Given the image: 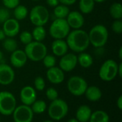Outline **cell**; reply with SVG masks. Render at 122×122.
<instances>
[{
	"label": "cell",
	"mask_w": 122,
	"mask_h": 122,
	"mask_svg": "<svg viewBox=\"0 0 122 122\" xmlns=\"http://www.w3.org/2000/svg\"><path fill=\"white\" fill-rule=\"evenodd\" d=\"M77 63V56L74 53H66L61 57L59 60V68L64 72H70L73 70Z\"/></svg>",
	"instance_id": "7c38bea8"
},
{
	"label": "cell",
	"mask_w": 122,
	"mask_h": 122,
	"mask_svg": "<svg viewBox=\"0 0 122 122\" xmlns=\"http://www.w3.org/2000/svg\"><path fill=\"white\" fill-rule=\"evenodd\" d=\"M95 1L94 0H80L79 7L81 14H90L94 9Z\"/></svg>",
	"instance_id": "603a6c76"
},
{
	"label": "cell",
	"mask_w": 122,
	"mask_h": 122,
	"mask_svg": "<svg viewBox=\"0 0 122 122\" xmlns=\"http://www.w3.org/2000/svg\"><path fill=\"white\" fill-rule=\"evenodd\" d=\"M46 78L50 83L53 84H59L64 81V72L59 67L55 65L48 68L46 71Z\"/></svg>",
	"instance_id": "2e32d148"
},
{
	"label": "cell",
	"mask_w": 122,
	"mask_h": 122,
	"mask_svg": "<svg viewBox=\"0 0 122 122\" xmlns=\"http://www.w3.org/2000/svg\"><path fill=\"white\" fill-rule=\"evenodd\" d=\"M24 52L28 59L34 62H39L47 54V47L42 42L34 40L26 45Z\"/></svg>",
	"instance_id": "3957f363"
},
{
	"label": "cell",
	"mask_w": 122,
	"mask_h": 122,
	"mask_svg": "<svg viewBox=\"0 0 122 122\" xmlns=\"http://www.w3.org/2000/svg\"><path fill=\"white\" fill-rule=\"evenodd\" d=\"M94 1L95 2H97V3H102V2H104L107 0H94Z\"/></svg>",
	"instance_id": "f6af8a7d"
},
{
	"label": "cell",
	"mask_w": 122,
	"mask_h": 122,
	"mask_svg": "<svg viewBox=\"0 0 122 122\" xmlns=\"http://www.w3.org/2000/svg\"><path fill=\"white\" fill-rule=\"evenodd\" d=\"M89 122H109V116L104 111L97 110L92 113Z\"/></svg>",
	"instance_id": "7402d4cb"
},
{
	"label": "cell",
	"mask_w": 122,
	"mask_h": 122,
	"mask_svg": "<svg viewBox=\"0 0 122 122\" xmlns=\"http://www.w3.org/2000/svg\"><path fill=\"white\" fill-rule=\"evenodd\" d=\"M119 58L122 60V47H120L119 50Z\"/></svg>",
	"instance_id": "b9f144b4"
},
{
	"label": "cell",
	"mask_w": 122,
	"mask_h": 122,
	"mask_svg": "<svg viewBox=\"0 0 122 122\" xmlns=\"http://www.w3.org/2000/svg\"><path fill=\"white\" fill-rule=\"evenodd\" d=\"M44 122H53L52 121H50V120H46V121H44Z\"/></svg>",
	"instance_id": "bcb514c9"
},
{
	"label": "cell",
	"mask_w": 122,
	"mask_h": 122,
	"mask_svg": "<svg viewBox=\"0 0 122 122\" xmlns=\"http://www.w3.org/2000/svg\"><path fill=\"white\" fill-rule=\"evenodd\" d=\"M117 76H119L120 78H122V63L121 62L120 63L118 64V74Z\"/></svg>",
	"instance_id": "ab89813d"
},
{
	"label": "cell",
	"mask_w": 122,
	"mask_h": 122,
	"mask_svg": "<svg viewBox=\"0 0 122 122\" xmlns=\"http://www.w3.org/2000/svg\"><path fill=\"white\" fill-rule=\"evenodd\" d=\"M69 47L64 39H55L51 43V50L54 55L61 57L67 53Z\"/></svg>",
	"instance_id": "ac0fdd59"
},
{
	"label": "cell",
	"mask_w": 122,
	"mask_h": 122,
	"mask_svg": "<svg viewBox=\"0 0 122 122\" xmlns=\"http://www.w3.org/2000/svg\"><path fill=\"white\" fill-rule=\"evenodd\" d=\"M6 38V35L2 29H0V41H3Z\"/></svg>",
	"instance_id": "60d3db41"
},
{
	"label": "cell",
	"mask_w": 122,
	"mask_h": 122,
	"mask_svg": "<svg viewBox=\"0 0 122 122\" xmlns=\"http://www.w3.org/2000/svg\"><path fill=\"white\" fill-rule=\"evenodd\" d=\"M112 29L114 33L120 35L122 32V19H115L112 24Z\"/></svg>",
	"instance_id": "836d02e7"
},
{
	"label": "cell",
	"mask_w": 122,
	"mask_h": 122,
	"mask_svg": "<svg viewBox=\"0 0 122 122\" xmlns=\"http://www.w3.org/2000/svg\"><path fill=\"white\" fill-rule=\"evenodd\" d=\"M66 38L69 48L74 52H84L90 45L88 33L81 29L70 31Z\"/></svg>",
	"instance_id": "6da1fadb"
},
{
	"label": "cell",
	"mask_w": 122,
	"mask_h": 122,
	"mask_svg": "<svg viewBox=\"0 0 122 122\" xmlns=\"http://www.w3.org/2000/svg\"><path fill=\"white\" fill-rule=\"evenodd\" d=\"M84 95L89 101L92 102H96L101 99L102 96V92L99 87L96 86H91L87 87Z\"/></svg>",
	"instance_id": "ffe728a7"
},
{
	"label": "cell",
	"mask_w": 122,
	"mask_h": 122,
	"mask_svg": "<svg viewBox=\"0 0 122 122\" xmlns=\"http://www.w3.org/2000/svg\"><path fill=\"white\" fill-rule=\"evenodd\" d=\"M29 11L28 9L21 4H19L14 9V19L18 21H21L24 19L28 15Z\"/></svg>",
	"instance_id": "d4e9b609"
},
{
	"label": "cell",
	"mask_w": 122,
	"mask_h": 122,
	"mask_svg": "<svg viewBox=\"0 0 122 122\" xmlns=\"http://www.w3.org/2000/svg\"><path fill=\"white\" fill-rule=\"evenodd\" d=\"M34 114H43L47 109L46 103L43 100H36L30 106Z\"/></svg>",
	"instance_id": "83f0119b"
},
{
	"label": "cell",
	"mask_w": 122,
	"mask_h": 122,
	"mask_svg": "<svg viewBox=\"0 0 122 122\" xmlns=\"http://www.w3.org/2000/svg\"><path fill=\"white\" fill-rule=\"evenodd\" d=\"M66 20L70 27L74 29H81L84 24V18L83 14L78 11H71L69 13Z\"/></svg>",
	"instance_id": "4fadbf2b"
},
{
	"label": "cell",
	"mask_w": 122,
	"mask_h": 122,
	"mask_svg": "<svg viewBox=\"0 0 122 122\" xmlns=\"http://www.w3.org/2000/svg\"><path fill=\"white\" fill-rule=\"evenodd\" d=\"M67 122H79L76 118H71V119H69Z\"/></svg>",
	"instance_id": "7bdbcfd3"
},
{
	"label": "cell",
	"mask_w": 122,
	"mask_h": 122,
	"mask_svg": "<svg viewBox=\"0 0 122 122\" xmlns=\"http://www.w3.org/2000/svg\"><path fill=\"white\" fill-rule=\"evenodd\" d=\"M31 1H39V0H31Z\"/></svg>",
	"instance_id": "7dc6e473"
},
{
	"label": "cell",
	"mask_w": 122,
	"mask_h": 122,
	"mask_svg": "<svg viewBox=\"0 0 122 122\" xmlns=\"http://www.w3.org/2000/svg\"><path fill=\"white\" fill-rule=\"evenodd\" d=\"M118 74V63L112 59L107 60L102 65L99 76V78L104 81H113Z\"/></svg>",
	"instance_id": "ba28073f"
},
{
	"label": "cell",
	"mask_w": 122,
	"mask_h": 122,
	"mask_svg": "<svg viewBox=\"0 0 122 122\" xmlns=\"http://www.w3.org/2000/svg\"><path fill=\"white\" fill-rule=\"evenodd\" d=\"M6 37H14L16 36L20 29V25L19 21L16 19L9 18L6 21L3 23V28Z\"/></svg>",
	"instance_id": "9a60e30c"
},
{
	"label": "cell",
	"mask_w": 122,
	"mask_h": 122,
	"mask_svg": "<svg viewBox=\"0 0 122 122\" xmlns=\"http://www.w3.org/2000/svg\"><path fill=\"white\" fill-rule=\"evenodd\" d=\"M20 0H2L4 6L8 9H14L16 6L19 4Z\"/></svg>",
	"instance_id": "e575fe53"
},
{
	"label": "cell",
	"mask_w": 122,
	"mask_h": 122,
	"mask_svg": "<svg viewBox=\"0 0 122 122\" xmlns=\"http://www.w3.org/2000/svg\"><path fill=\"white\" fill-rule=\"evenodd\" d=\"M90 44L96 48L104 47L109 39V32L107 28L103 24L94 26L88 33Z\"/></svg>",
	"instance_id": "7a4b0ae2"
},
{
	"label": "cell",
	"mask_w": 122,
	"mask_h": 122,
	"mask_svg": "<svg viewBox=\"0 0 122 122\" xmlns=\"http://www.w3.org/2000/svg\"><path fill=\"white\" fill-rule=\"evenodd\" d=\"M3 59H4V54H3V52L0 50V63H2Z\"/></svg>",
	"instance_id": "ee69618b"
},
{
	"label": "cell",
	"mask_w": 122,
	"mask_h": 122,
	"mask_svg": "<svg viewBox=\"0 0 122 122\" xmlns=\"http://www.w3.org/2000/svg\"><path fill=\"white\" fill-rule=\"evenodd\" d=\"M33 40L37 42H42L46 35V32L44 26H35L31 32Z\"/></svg>",
	"instance_id": "484cf974"
},
{
	"label": "cell",
	"mask_w": 122,
	"mask_h": 122,
	"mask_svg": "<svg viewBox=\"0 0 122 122\" xmlns=\"http://www.w3.org/2000/svg\"><path fill=\"white\" fill-rule=\"evenodd\" d=\"M69 12L70 9L68 6L61 4H58L54 9V14L56 19H66Z\"/></svg>",
	"instance_id": "cb8c5ba5"
},
{
	"label": "cell",
	"mask_w": 122,
	"mask_h": 122,
	"mask_svg": "<svg viewBox=\"0 0 122 122\" xmlns=\"http://www.w3.org/2000/svg\"><path fill=\"white\" fill-rule=\"evenodd\" d=\"M20 100L23 104L30 106L36 100L35 88L30 86L23 87L20 91Z\"/></svg>",
	"instance_id": "5bb4252c"
},
{
	"label": "cell",
	"mask_w": 122,
	"mask_h": 122,
	"mask_svg": "<svg viewBox=\"0 0 122 122\" xmlns=\"http://www.w3.org/2000/svg\"><path fill=\"white\" fill-rule=\"evenodd\" d=\"M34 88L35 90H37L39 91H41L45 88L46 86V83H45V81L44 79L41 77V76H38L34 79Z\"/></svg>",
	"instance_id": "1f68e13d"
},
{
	"label": "cell",
	"mask_w": 122,
	"mask_h": 122,
	"mask_svg": "<svg viewBox=\"0 0 122 122\" xmlns=\"http://www.w3.org/2000/svg\"><path fill=\"white\" fill-rule=\"evenodd\" d=\"M77 63L81 67L84 68H88L93 65L94 58L93 57L87 52H80L77 56Z\"/></svg>",
	"instance_id": "44dd1931"
},
{
	"label": "cell",
	"mask_w": 122,
	"mask_h": 122,
	"mask_svg": "<svg viewBox=\"0 0 122 122\" xmlns=\"http://www.w3.org/2000/svg\"><path fill=\"white\" fill-rule=\"evenodd\" d=\"M88 83L86 80L79 76H71L67 81V89L72 95L81 96L84 94Z\"/></svg>",
	"instance_id": "9c48e42d"
},
{
	"label": "cell",
	"mask_w": 122,
	"mask_h": 122,
	"mask_svg": "<svg viewBox=\"0 0 122 122\" xmlns=\"http://www.w3.org/2000/svg\"><path fill=\"white\" fill-rule=\"evenodd\" d=\"M29 19L34 26H44L49 21V12L46 6L36 5L31 9Z\"/></svg>",
	"instance_id": "8992f818"
},
{
	"label": "cell",
	"mask_w": 122,
	"mask_h": 122,
	"mask_svg": "<svg viewBox=\"0 0 122 122\" xmlns=\"http://www.w3.org/2000/svg\"><path fill=\"white\" fill-rule=\"evenodd\" d=\"M117 106L120 111L122 110V96H120L118 98L117 101Z\"/></svg>",
	"instance_id": "f35d334b"
},
{
	"label": "cell",
	"mask_w": 122,
	"mask_h": 122,
	"mask_svg": "<svg viewBox=\"0 0 122 122\" xmlns=\"http://www.w3.org/2000/svg\"><path fill=\"white\" fill-rule=\"evenodd\" d=\"M16 106L15 96L9 91L0 92V114L4 116L11 115Z\"/></svg>",
	"instance_id": "52a82bcc"
},
{
	"label": "cell",
	"mask_w": 122,
	"mask_h": 122,
	"mask_svg": "<svg viewBox=\"0 0 122 122\" xmlns=\"http://www.w3.org/2000/svg\"><path fill=\"white\" fill-rule=\"evenodd\" d=\"M109 14L114 19H122V5L119 2L113 3L109 7Z\"/></svg>",
	"instance_id": "4316f807"
},
{
	"label": "cell",
	"mask_w": 122,
	"mask_h": 122,
	"mask_svg": "<svg viewBox=\"0 0 122 122\" xmlns=\"http://www.w3.org/2000/svg\"><path fill=\"white\" fill-rule=\"evenodd\" d=\"M0 122H1V119H0Z\"/></svg>",
	"instance_id": "c3c4849f"
},
{
	"label": "cell",
	"mask_w": 122,
	"mask_h": 122,
	"mask_svg": "<svg viewBox=\"0 0 122 122\" xmlns=\"http://www.w3.org/2000/svg\"><path fill=\"white\" fill-rule=\"evenodd\" d=\"M10 18V13L6 8H0V23L3 24Z\"/></svg>",
	"instance_id": "d590c367"
},
{
	"label": "cell",
	"mask_w": 122,
	"mask_h": 122,
	"mask_svg": "<svg viewBox=\"0 0 122 122\" xmlns=\"http://www.w3.org/2000/svg\"><path fill=\"white\" fill-rule=\"evenodd\" d=\"M46 98L50 100V101H54V100H56L58 99L59 97V93H58V91L52 88V87H50L49 88H47V90L46 91Z\"/></svg>",
	"instance_id": "d6a6232c"
},
{
	"label": "cell",
	"mask_w": 122,
	"mask_h": 122,
	"mask_svg": "<svg viewBox=\"0 0 122 122\" xmlns=\"http://www.w3.org/2000/svg\"><path fill=\"white\" fill-rule=\"evenodd\" d=\"M44 65L48 69L56 65V58L52 55H46L42 60Z\"/></svg>",
	"instance_id": "f546056e"
},
{
	"label": "cell",
	"mask_w": 122,
	"mask_h": 122,
	"mask_svg": "<svg viewBox=\"0 0 122 122\" xmlns=\"http://www.w3.org/2000/svg\"><path fill=\"white\" fill-rule=\"evenodd\" d=\"M15 78V73L13 68L4 63H0V84L8 86L11 84Z\"/></svg>",
	"instance_id": "8fae6325"
},
{
	"label": "cell",
	"mask_w": 122,
	"mask_h": 122,
	"mask_svg": "<svg viewBox=\"0 0 122 122\" xmlns=\"http://www.w3.org/2000/svg\"><path fill=\"white\" fill-rule=\"evenodd\" d=\"M19 40L22 44L26 45L29 43H30L31 41H33V37H32V35L30 32L23 31L19 35Z\"/></svg>",
	"instance_id": "4dcf8cb0"
},
{
	"label": "cell",
	"mask_w": 122,
	"mask_h": 122,
	"mask_svg": "<svg viewBox=\"0 0 122 122\" xmlns=\"http://www.w3.org/2000/svg\"><path fill=\"white\" fill-rule=\"evenodd\" d=\"M92 111L87 105L80 106L76 112V119L79 122H89Z\"/></svg>",
	"instance_id": "d6986e66"
},
{
	"label": "cell",
	"mask_w": 122,
	"mask_h": 122,
	"mask_svg": "<svg viewBox=\"0 0 122 122\" xmlns=\"http://www.w3.org/2000/svg\"><path fill=\"white\" fill-rule=\"evenodd\" d=\"M2 45L4 49L9 52H12L17 49V42L13 37L5 38L3 40Z\"/></svg>",
	"instance_id": "f1b7e54d"
},
{
	"label": "cell",
	"mask_w": 122,
	"mask_h": 122,
	"mask_svg": "<svg viewBox=\"0 0 122 122\" xmlns=\"http://www.w3.org/2000/svg\"><path fill=\"white\" fill-rule=\"evenodd\" d=\"M66 19H54L49 27V35L52 38L65 39L69 35L70 30Z\"/></svg>",
	"instance_id": "5b68a950"
},
{
	"label": "cell",
	"mask_w": 122,
	"mask_h": 122,
	"mask_svg": "<svg viewBox=\"0 0 122 122\" xmlns=\"http://www.w3.org/2000/svg\"><path fill=\"white\" fill-rule=\"evenodd\" d=\"M46 4L51 6V7H55L58 4H59V0H46Z\"/></svg>",
	"instance_id": "8d00e7d4"
},
{
	"label": "cell",
	"mask_w": 122,
	"mask_h": 122,
	"mask_svg": "<svg viewBox=\"0 0 122 122\" xmlns=\"http://www.w3.org/2000/svg\"><path fill=\"white\" fill-rule=\"evenodd\" d=\"M12 115L14 122H32L34 117L31 107L24 104L16 106Z\"/></svg>",
	"instance_id": "30bf717a"
},
{
	"label": "cell",
	"mask_w": 122,
	"mask_h": 122,
	"mask_svg": "<svg viewBox=\"0 0 122 122\" xmlns=\"http://www.w3.org/2000/svg\"><path fill=\"white\" fill-rule=\"evenodd\" d=\"M59 3L61 4H64L66 6H70L76 3V0H59Z\"/></svg>",
	"instance_id": "74e56055"
},
{
	"label": "cell",
	"mask_w": 122,
	"mask_h": 122,
	"mask_svg": "<svg viewBox=\"0 0 122 122\" xmlns=\"http://www.w3.org/2000/svg\"><path fill=\"white\" fill-rule=\"evenodd\" d=\"M69 112V106L67 103L61 99H57L50 104L48 108V114L49 117L54 121L63 119Z\"/></svg>",
	"instance_id": "277c9868"
},
{
	"label": "cell",
	"mask_w": 122,
	"mask_h": 122,
	"mask_svg": "<svg viewBox=\"0 0 122 122\" xmlns=\"http://www.w3.org/2000/svg\"><path fill=\"white\" fill-rule=\"evenodd\" d=\"M27 56L22 50H16L11 52L10 56V63L12 66L16 68L24 67L27 62Z\"/></svg>",
	"instance_id": "e0dca14e"
}]
</instances>
